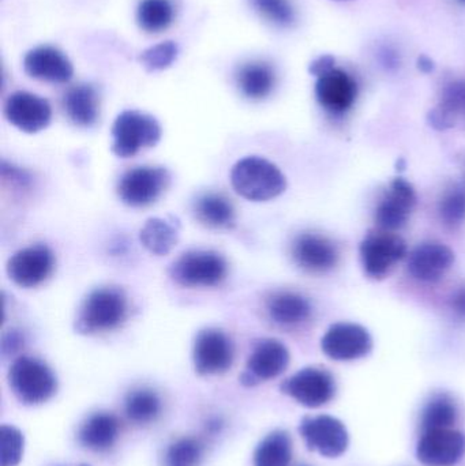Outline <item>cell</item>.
<instances>
[{"instance_id": "obj_1", "label": "cell", "mask_w": 465, "mask_h": 466, "mask_svg": "<svg viewBox=\"0 0 465 466\" xmlns=\"http://www.w3.org/2000/svg\"><path fill=\"white\" fill-rule=\"evenodd\" d=\"M128 311V299L122 289L97 288L79 306L74 329L82 336L108 333L127 320Z\"/></svg>"}, {"instance_id": "obj_2", "label": "cell", "mask_w": 465, "mask_h": 466, "mask_svg": "<svg viewBox=\"0 0 465 466\" xmlns=\"http://www.w3.org/2000/svg\"><path fill=\"white\" fill-rule=\"evenodd\" d=\"M231 185L248 201L267 202L286 191L287 179L280 168L267 158L248 156L232 167Z\"/></svg>"}, {"instance_id": "obj_3", "label": "cell", "mask_w": 465, "mask_h": 466, "mask_svg": "<svg viewBox=\"0 0 465 466\" xmlns=\"http://www.w3.org/2000/svg\"><path fill=\"white\" fill-rule=\"evenodd\" d=\"M161 126L155 117L139 111H125L112 126L111 152L130 158L141 150L156 147L161 139Z\"/></svg>"}, {"instance_id": "obj_4", "label": "cell", "mask_w": 465, "mask_h": 466, "mask_svg": "<svg viewBox=\"0 0 465 466\" xmlns=\"http://www.w3.org/2000/svg\"><path fill=\"white\" fill-rule=\"evenodd\" d=\"M8 385L14 396L26 405L48 401L56 393L57 380L52 370L44 361L29 356H21L11 364Z\"/></svg>"}, {"instance_id": "obj_5", "label": "cell", "mask_w": 465, "mask_h": 466, "mask_svg": "<svg viewBox=\"0 0 465 466\" xmlns=\"http://www.w3.org/2000/svg\"><path fill=\"white\" fill-rule=\"evenodd\" d=\"M227 276L228 263L226 258L210 249L185 252L169 268L172 281L185 288L217 287Z\"/></svg>"}, {"instance_id": "obj_6", "label": "cell", "mask_w": 465, "mask_h": 466, "mask_svg": "<svg viewBox=\"0 0 465 466\" xmlns=\"http://www.w3.org/2000/svg\"><path fill=\"white\" fill-rule=\"evenodd\" d=\"M363 270L370 279H382L407 255V244L395 232L377 229L363 238L359 247Z\"/></svg>"}, {"instance_id": "obj_7", "label": "cell", "mask_w": 465, "mask_h": 466, "mask_svg": "<svg viewBox=\"0 0 465 466\" xmlns=\"http://www.w3.org/2000/svg\"><path fill=\"white\" fill-rule=\"evenodd\" d=\"M169 183V174L161 167H136L125 172L117 182V196L131 208L155 204Z\"/></svg>"}, {"instance_id": "obj_8", "label": "cell", "mask_w": 465, "mask_h": 466, "mask_svg": "<svg viewBox=\"0 0 465 466\" xmlns=\"http://www.w3.org/2000/svg\"><path fill=\"white\" fill-rule=\"evenodd\" d=\"M234 342L218 329H204L194 339L193 363L199 375H220L234 363Z\"/></svg>"}, {"instance_id": "obj_9", "label": "cell", "mask_w": 465, "mask_h": 466, "mask_svg": "<svg viewBox=\"0 0 465 466\" xmlns=\"http://www.w3.org/2000/svg\"><path fill=\"white\" fill-rule=\"evenodd\" d=\"M55 255L45 244H35L16 251L8 259V279L21 288H35L54 273Z\"/></svg>"}, {"instance_id": "obj_10", "label": "cell", "mask_w": 465, "mask_h": 466, "mask_svg": "<svg viewBox=\"0 0 465 466\" xmlns=\"http://www.w3.org/2000/svg\"><path fill=\"white\" fill-rule=\"evenodd\" d=\"M281 391L303 407L319 408L335 397V378L327 370L308 367L288 378L281 385Z\"/></svg>"}, {"instance_id": "obj_11", "label": "cell", "mask_w": 465, "mask_h": 466, "mask_svg": "<svg viewBox=\"0 0 465 466\" xmlns=\"http://www.w3.org/2000/svg\"><path fill=\"white\" fill-rule=\"evenodd\" d=\"M299 431L310 451L328 459L340 457L349 449V438L346 426L332 416L305 418L300 423Z\"/></svg>"}, {"instance_id": "obj_12", "label": "cell", "mask_w": 465, "mask_h": 466, "mask_svg": "<svg viewBox=\"0 0 465 466\" xmlns=\"http://www.w3.org/2000/svg\"><path fill=\"white\" fill-rule=\"evenodd\" d=\"M321 348L332 360H358L371 352L373 339L363 326L357 323H335L322 337Z\"/></svg>"}, {"instance_id": "obj_13", "label": "cell", "mask_w": 465, "mask_h": 466, "mask_svg": "<svg viewBox=\"0 0 465 466\" xmlns=\"http://www.w3.org/2000/svg\"><path fill=\"white\" fill-rule=\"evenodd\" d=\"M289 364V352L283 342L273 339H259L248 356L242 380L245 386H254L261 380L280 377Z\"/></svg>"}, {"instance_id": "obj_14", "label": "cell", "mask_w": 465, "mask_h": 466, "mask_svg": "<svg viewBox=\"0 0 465 466\" xmlns=\"http://www.w3.org/2000/svg\"><path fill=\"white\" fill-rule=\"evenodd\" d=\"M417 207V193L411 183L398 177L390 183L376 210V224L379 229L395 232L409 223Z\"/></svg>"}, {"instance_id": "obj_15", "label": "cell", "mask_w": 465, "mask_h": 466, "mask_svg": "<svg viewBox=\"0 0 465 466\" xmlns=\"http://www.w3.org/2000/svg\"><path fill=\"white\" fill-rule=\"evenodd\" d=\"M291 255L302 270L314 274L332 270L340 258L338 246L329 238L313 232L300 233L295 238Z\"/></svg>"}, {"instance_id": "obj_16", "label": "cell", "mask_w": 465, "mask_h": 466, "mask_svg": "<svg viewBox=\"0 0 465 466\" xmlns=\"http://www.w3.org/2000/svg\"><path fill=\"white\" fill-rule=\"evenodd\" d=\"M7 122L26 134H35L48 127L52 108L45 98L29 92L13 93L5 101Z\"/></svg>"}, {"instance_id": "obj_17", "label": "cell", "mask_w": 465, "mask_h": 466, "mask_svg": "<svg viewBox=\"0 0 465 466\" xmlns=\"http://www.w3.org/2000/svg\"><path fill=\"white\" fill-rule=\"evenodd\" d=\"M464 454L465 435L452 429L423 432L417 448L418 460L428 466H453Z\"/></svg>"}, {"instance_id": "obj_18", "label": "cell", "mask_w": 465, "mask_h": 466, "mask_svg": "<svg viewBox=\"0 0 465 466\" xmlns=\"http://www.w3.org/2000/svg\"><path fill=\"white\" fill-rule=\"evenodd\" d=\"M316 96L322 108L330 114H344L357 100V82L346 71L335 67L317 78Z\"/></svg>"}, {"instance_id": "obj_19", "label": "cell", "mask_w": 465, "mask_h": 466, "mask_svg": "<svg viewBox=\"0 0 465 466\" xmlns=\"http://www.w3.org/2000/svg\"><path fill=\"white\" fill-rule=\"evenodd\" d=\"M455 262V252L439 241L420 244L409 254V273L420 282L440 281Z\"/></svg>"}, {"instance_id": "obj_20", "label": "cell", "mask_w": 465, "mask_h": 466, "mask_svg": "<svg viewBox=\"0 0 465 466\" xmlns=\"http://www.w3.org/2000/svg\"><path fill=\"white\" fill-rule=\"evenodd\" d=\"M24 70L32 78L51 84H66L74 76L68 57L54 46H37L27 52Z\"/></svg>"}, {"instance_id": "obj_21", "label": "cell", "mask_w": 465, "mask_h": 466, "mask_svg": "<svg viewBox=\"0 0 465 466\" xmlns=\"http://www.w3.org/2000/svg\"><path fill=\"white\" fill-rule=\"evenodd\" d=\"M267 311L270 319L278 325L298 326L310 319L313 307L300 293L280 290L268 299Z\"/></svg>"}, {"instance_id": "obj_22", "label": "cell", "mask_w": 465, "mask_h": 466, "mask_svg": "<svg viewBox=\"0 0 465 466\" xmlns=\"http://www.w3.org/2000/svg\"><path fill=\"white\" fill-rule=\"evenodd\" d=\"M63 106L68 119L78 127H92L100 116V98L92 85L81 84L68 89Z\"/></svg>"}, {"instance_id": "obj_23", "label": "cell", "mask_w": 465, "mask_h": 466, "mask_svg": "<svg viewBox=\"0 0 465 466\" xmlns=\"http://www.w3.org/2000/svg\"><path fill=\"white\" fill-rule=\"evenodd\" d=\"M120 424L116 416L100 412L89 416L78 432V441L84 448L93 451H106L119 437Z\"/></svg>"}, {"instance_id": "obj_24", "label": "cell", "mask_w": 465, "mask_h": 466, "mask_svg": "<svg viewBox=\"0 0 465 466\" xmlns=\"http://www.w3.org/2000/svg\"><path fill=\"white\" fill-rule=\"evenodd\" d=\"M194 216L202 226L212 229H231L237 223V213L229 199L221 194L207 193L194 202Z\"/></svg>"}, {"instance_id": "obj_25", "label": "cell", "mask_w": 465, "mask_h": 466, "mask_svg": "<svg viewBox=\"0 0 465 466\" xmlns=\"http://www.w3.org/2000/svg\"><path fill=\"white\" fill-rule=\"evenodd\" d=\"M430 122L437 128L465 125V81L447 85L439 106L431 111Z\"/></svg>"}, {"instance_id": "obj_26", "label": "cell", "mask_w": 465, "mask_h": 466, "mask_svg": "<svg viewBox=\"0 0 465 466\" xmlns=\"http://www.w3.org/2000/svg\"><path fill=\"white\" fill-rule=\"evenodd\" d=\"M240 92L250 100H264L275 89L276 73L272 66L264 62L243 65L237 74Z\"/></svg>"}, {"instance_id": "obj_27", "label": "cell", "mask_w": 465, "mask_h": 466, "mask_svg": "<svg viewBox=\"0 0 465 466\" xmlns=\"http://www.w3.org/2000/svg\"><path fill=\"white\" fill-rule=\"evenodd\" d=\"M139 240L150 254L163 257L177 246L179 224L160 218H149L139 232Z\"/></svg>"}, {"instance_id": "obj_28", "label": "cell", "mask_w": 465, "mask_h": 466, "mask_svg": "<svg viewBox=\"0 0 465 466\" xmlns=\"http://www.w3.org/2000/svg\"><path fill=\"white\" fill-rule=\"evenodd\" d=\"M292 441L286 431L270 432L254 451V466H289Z\"/></svg>"}, {"instance_id": "obj_29", "label": "cell", "mask_w": 465, "mask_h": 466, "mask_svg": "<svg viewBox=\"0 0 465 466\" xmlns=\"http://www.w3.org/2000/svg\"><path fill=\"white\" fill-rule=\"evenodd\" d=\"M175 7L171 0H141L136 10L139 27L147 33H161L171 26Z\"/></svg>"}, {"instance_id": "obj_30", "label": "cell", "mask_w": 465, "mask_h": 466, "mask_svg": "<svg viewBox=\"0 0 465 466\" xmlns=\"http://www.w3.org/2000/svg\"><path fill=\"white\" fill-rule=\"evenodd\" d=\"M125 410L133 423H152L161 412L160 397L150 389H136L126 397Z\"/></svg>"}, {"instance_id": "obj_31", "label": "cell", "mask_w": 465, "mask_h": 466, "mask_svg": "<svg viewBox=\"0 0 465 466\" xmlns=\"http://www.w3.org/2000/svg\"><path fill=\"white\" fill-rule=\"evenodd\" d=\"M458 405L447 394L433 397L422 415L423 432L430 430L450 429L458 420Z\"/></svg>"}, {"instance_id": "obj_32", "label": "cell", "mask_w": 465, "mask_h": 466, "mask_svg": "<svg viewBox=\"0 0 465 466\" xmlns=\"http://www.w3.org/2000/svg\"><path fill=\"white\" fill-rule=\"evenodd\" d=\"M205 446L197 438H182L169 446L164 466H199L204 459Z\"/></svg>"}, {"instance_id": "obj_33", "label": "cell", "mask_w": 465, "mask_h": 466, "mask_svg": "<svg viewBox=\"0 0 465 466\" xmlns=\"http://www.w3.org/2000/svg\"><path fill=\"white\" fill-rule=\"evenodd\" d=\"M440 218L450 228L461 226L465 220V188L460 186L448 190L440 202Z\"/></svg>"}, {"instance_id": "obj_34", "label": "cell", "mask_w": 465, "mask_h": 466, "mask_svg": "<svg viewBox=\"0 0 465 466\" xmlns=\"http://www.w3.org/2000/svg\"><path fill=\"white\" fill-rule=\"evenodd\" d=\"M25 440L13 426L0 427V466H18L24 456Z\"/></svg>"}, {"instance_id": "obj_35", "label": "cell", "mask_w": 465, "mask_h": 466, "mask_svg": "<svg viewBox=\"0 0 465 466\" xmlns=\"http://www.w3.org/2000/svg\"><path fill=\"white\" fill-rule=\"evenodd\" d=\"M253 7L268 21L278 26H291L295 10L289 0H250Z\"/></svg>"}, {"instance_id": "obj_36", "label": "cell", "mask_w": 465, "mask_h": 466, "mask_svg": "<svg viewBox=\"0 0 465 466\" xmlns=\"http://www.w3.org/2000/svg\"><path fill=\"white\" fill-rule=\"evenodd\" d=\"M177 57V46L172 41L157 44L142 52L139 60L147 71L166 70Z\"/></svg>"}, {"instance_id": "obj_37", "label": "cell", "mask_w": 465, "mask_h": 466, "mask_svg": "<svg viewBox=\"0 0 465 466\" xmlns=\"http://www.w3.org/2000/svg\"><path fill=\"white\" fill-rule=\"evenodd\" d=\"M332 68H335V57L332 55H324V56H319L318 59L314 60L308 70H310V74L318 78L322 74L328 73Z\"/></svg>"}, {"instance_id": "obj_38", "label": "cell", "mask_w": 465, "mask_h": 466, "mask_svg": "<svg viewBox=\"0 0 465 466\" xmlns=\"http://www.w3.org/2000/svg\"><path fill=\"white\" fill-rule=\"evenodd\" d=\"M452 309L458 317L465 320V287L459 289L453 296Z\"/></svg>"}, {"instance_id": "obj_39", "label": "cell", "mask_w": 465, "mask_h": 466, "mask_svg": "<svg viewBox=\"0 0 465 466\" xmlns=\"http://www.w3.org/2000/svg\"><path fill=\"white\" fill-rule=\"evenodd\" d=\"M418 67H420V70H422L423 73H431V71L434 70V67H436V65H434V62L430 57L423 55V56H420V60H418Z\"/></svg>"}, {"instance_id": "obj_40", "label": "cell", "mask_w": 465, "mask_h": 466, "mask_svg": "<svg viewBox=\"0 0 465 466\" xmlns=\"http://www.w3.org/2000/svg\"><path fill=\"white\" fill-rule=\"evenodd\" d=\"M459 2L463 3V5H465V0H459Z\"/></svg>"}, {"instance_id": "obj_41", "label": "cell", "mask_w": 465, "mask_h": 466, "mask_svg": "<svg viewBox=\"0 0 465 466\" xmlns=\"http://www.w3.org/2000/svg\"><path fill=\"white\" fill-rule=\"evenodd\" d=\"M82 466H87V465H82Z\"/></svg>"}]
</instances>
